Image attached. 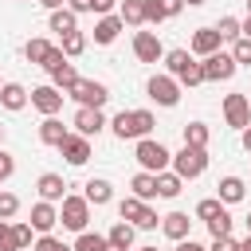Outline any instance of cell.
<instances>
[{"instance_id": "6da1fadb", "label": "cell", "mask_w": 251, "mask_h": 251, "mask_svg": "<svg viewBox=\"0 0 251 251\" xmlns=\"http://www.w3.org/2000/svg\"><path fill=\"white\" fill-rule=\"evenodd\" d=\"M153 126H157L153 110H122V114L110 122L114 137H122V141H141V137L153 133Z\"/></svg>"}, {"instance_id": "7a4b0ae2", "label": "cell", "mask_w": 251, "mask_h": 251, "mask_svg": "<svg viewBox=\"0 0 251 251\" xmlns=\"http://www.w3.org/2000/svg\"><path fill=\"white\" fill-rule=\"evenodd\" d=\"M133 157H137V165H141L145 173H153V176H157V173H165V169L173 165V153H169L161 141H153V137H141V141H137V149H133Z\"/></svg>"}, {"instance_id": "3957f363", "label": "cell", "mask_w": 251, "mask_h": 251, "mask_svg": "<svg viewBox=\"0 0 251 251\" xmlns=\"http://www.w3.org/2000/svg\"><path fill=\"white\" fill-rule=\"evenodd\" d=\"M118 216L126 220V224H133L137 231H153L157 224H161V216L145 204V200H137V196H126V200H118Z\"/></svg>"}, {"instance_id": "277c9868", "label": "cell", "mask_w": 251, "mask_h": 251, "mask_svg": "<svg viewBox=\"0 0 251 251\" xmlns=\"http://www.w3.org/2000/svg\"><path fill=\"white\" fill-rule=\"evenodd\" d=\"M59 224L82 235V231H86V224H90V200H86V196L67 192V196H63V204H59Z\"/></svg>"}, {"instance_id": "5b68a950", "label": "cell", "mask_w": 251, "mask_h": 251, "mask_svg": "<svg viewBox=\"0 0 251 251\" xmlns=\"http://www.w3.org/2000/svg\"><path fill=\"white\" fill-rule=\"evenodd\" d=\"M67 98H75V102H78V106H86V110H102V106L110 102V90H106V82L78 78V82L67 90Z\"/></svg>"}, {"instance_id": "8992f818", "label": "cell", "mask_w": 251, "mask_h": 251, "mask_svg": "<svg viewBox=\"0 0 251 251\" xmlns=\"http://www.w3.org/2000/svg\"><path fill=\"white\" fill-rule=\"evenodd\" d=\"M204 169H208V149H192V145H184V149L173 157V173H176L180 180H196Z\"/></svg>"}, {"instance_id": "52a82bcc", "label": "cell", "mask_w": 251, "mask_h": 251, "mask_svg": "<svg viewBox=\"0 0 251 251\" xmlns=\"http://www.w3.org/2000/svg\"><path fill=\"white\" fill-rule=\"evenodd\" d=\"M145 90H149V98H153L157 106H165V110H173V106L180 102V82H176L173 75H153Z\"/></svg>"}, {"instance_id": "ba28073f", "label": "cell", "mask_w": 251, "mask_h": 251, "mask_svg": "<svg viewBox=\"0 0 251 251\" xmlns=\"http://www.w3.org/2000/svg\"><path fill=\"white\" fill-rule=\"evenodd\" d=\"M200 71H204V82H227L235 75V59H231V51H216V55L200 59Z\"/></svg>"}, {"instance_id": "9c48e42d", "label": "cell", "mask_w": 251, "mask_h": 251, "mask_svg": "<svg viewBox=\"0 0 251 251\" xmlns=\"http://www.w3.org/2000/svg\"><path fill=\"white\" fill-rule=\"evenodd\" d=\"M224 122L235 129L251 126V98L247 94H224Z\"/></svg>"}, {"instance_id": "30bf717a", "label": "cell", "mask_w": 251, "mask_h": 251, "mask_svg": "<svg viewBox=\"0 0 251 251\" xmlns=\"http://www.w3.org/2000/svg\"><path fill=\"white\" fill-rule=\"evenodd\" d=\"M63 98H67V94H63L59 86H51V82H43V86L31 90V106H35L43 118H55V114L63 110Z\"/></svg>"}, {"instance_id": "8fae6325", "label": "cell", "mask_w": 251, "mask_h": 251, "mask_svg": "<svg viewBox=\"0 0 251 251\" xmlns=\"http://www.w3.org/2000/svg\"><path fill=\"white\" fill-rule=\"evenodd\" d=\"M133 55H137L141 63H161V59H165V47H161L157 31H137V35H133Z\"/></svg>"}, {"instance_id": "7c38bea8", "label": "cell", "mask_w": 251, "mask_h": 251, "mask_svg": "<svg viewBox=\"0 0 251 251\" xmlns=\"http://www.w3.org/2000/svg\"><path fill=\"white\" fill-rule=\"evenodd\" d=\"M106 126H110V122H106L102 110H86V106L75 110V133H82V137H98Z\"/></svg>"}, {"instance_id": "4fadbf2b", "label": "cell", "mask_w": 251, "mask_h": 251, "mask_svg": "<svg viewBox=\"0 0 251 251\" xmlns=\"http://www.w3.org/2000/svg\"><path fill=\"white\" fill-rule=\"evenodd\" d=\"M59 153L67 157V165H86V161H90V137H82V133H67V141L59 145Z\"/></svg>"}, {"instance_id": "5bb4252c", "label": "cell", "mask_w": 251, "mask_h": 251, "mask_svg": "<svg viewBox=\"0 0 251 251\" xmlns=\"http://www.w3.org/2000/svg\"><path fill=\"white\" fill-rule=\"evenodd\" d=\"M220 43H224V39H220V31H216V27H196V35H192V47H188V51H192V55H200V59H208V55H216V51H220Z\"/></svg>"}, {"instance_id": "9a60e30c", "label": "cell", "mask_w": 251, "mask_h": 251, "mask_svg": "<svg viewBox=\"0 0 251 251\" xmlns=\"http://www.w3.org/2000/svg\"><path fill=\"white\" fill-rule=\"evenodd\" d=\"M35 188H39V200H47V204H63V196H67V180L59 176V173H43L39 180H35Z\"/></svg>"}, {"instance_id": "2e32d148", "label": "cell", "mask_w": 251, "mask_h": 251, "mask_svg": "<svg viewBox=\"0 0 251 251\" xmlns=\"http://www.w3.org/2000/svg\"><path fill=\"white\" fill-rule=\"evenodd\" d=\"M55 224H59V208H55V204H47V200L31 204V227H35L39 235H51Z\"/></svg>"}, {"instance_id": "e0dca14e", "label": "cell", "mask_w": 251, "mask_h": 251, "mask_svg": "<svg viewBox=\"0 0 251 251\" xmlns=\"http://www.w3.org/2000/svg\"><path fill=\"white\" fill-rule=\"evenodd\" d=\"M122 27H126V24H122L118 12H114V16H98V20H94V43H102V47L114 43V39L122 35Z\"/></svg>"}, {"instance_id": "ac0fdd59", "label": "cell", "mask_w": 251, "mask_h": 251, "mask_svg": "<svg viewBox=\"0 0 251 251\" xmlns=\"http://www.w3.org/2000/svg\"><path fill=\"white\" fill-rule=\"evenodd\" d=\"M161 231L169 235V239H188V231H192V220H188V212H169V216H161Z\"/></svg>"}, {"instance_id": "d6986e66", "label": "cell", "mask_w": 251, "mask_h": 251, "mask_svg": "<svg viewBox=\"0 0 251 251\" xmlns=\"http://www.w3.org/2000/svg\"><path fill=\"white\" fill-rule=\"evenodd\" d=\"M67 133H71V129H67L59 118H43V122H39V141H43V145H55V149H59V145L67 141Z\"/></svg>"}, {"instance_id": "ffe728a7", "label": "cell", "mask_w": 251, "mask_h": 251, "mask_svg": "<svg viewBox=\"0 0 251 251\" xmlns=\"http://www.w3.org/2000/svg\"><path fill=\"white\" fill-rule=\"evenodd\" d=\"M27 102H31V94H27L20 82H4V90H0V106H4V110L16 114V110H24Z\"/></svg>"}, {"instance_id": "44dd1931", "label": "cell", "mask_w": 251, "mask_h": 251, "mask_svg": "<svg viewBox=\"0 0 251 251\" xmlns=\"http://www.w3.org/2000/svg\"><path fill=\"white\" fill-rule=\"evenodd\" d=\"M196 59H192V51H184V47H173V51H165V71L173 75V78H180L188 67H192Z\"/></svg>"}, {"instance_id": "7402d4cb", "label": "cell", "mask_w": 251, "mask_h": 251, "mask_svg": "<svg viewBox=\"0 0 251 251\" xmlns=\"http://www.w3.org/2000/svg\"><path fill=\"white\" fill-rule=\"evenodd\" d=\"M82 188H86L82 196H86V200H90L94 208H102V204H110V200H114V188H110V180H102V176H94V180H86Z\"/></svg>"}, {"instance_id": "603a6c76", "label": "cell", "mask_w": 251, "mask_h": 251, "mask_svg": "<svg viewBox=\"0 0 251 251\" xmlns=\"http://www.w3.org/2000/svg\"><path fill=\"white\" fill-rule=\"evenodd\" d=\"M216 192H220V204H239L243 192H247V184H243L239 176H224V180L216 184Z\"/></svg>"}, {"instance_id": "cb8c5ba5", "label": "cell", "mask_w": 251, "mask_h": 251, "mask_svg": "<svg viewBox=\"0 0 251 251\" xmlns=\"http://www.w3.org/2000/svg\"><path fill=\"white\" fill-rule=\"evenodd\" d=\"M145 4H149V0H122V4H118V16H122V24H129V27H141V24H145Z\"/></svg>"}, {"instance_id": "d4e9b609", "label": "cell", "mask_w": 251, "mask_h": 251, "mask_svg": "<svg viewBox=\"0 0 251 251\" xmlns=\"http://www.w3.org/2000/svg\"><path fill=\"white\" fill-rule=\"evenodd\" d=\"M51 31H59V39L63 35H71V31H78V16L71 12V8H59V12H51Z\"/></svg>"}, {"instance_id": "484cf974", "label": "cell", "mask_w": 251, "mask_h": 251, "mask_svg": "<svg viewBox=\"0 0 251 251\" xmlns=\"http://www.w3.org/2000/svg\"><path fill=\"white\" fill-rule=\"evenodd\" d=\"M129 188H133V196H137V200H153V196H157V176L141 169V173H133Z\"/></svg>"}, {"instance_id": "4316f807", "label": "cell", "mask_w": 251, "mask_h": 251, "mask_svg": "<svg viewBox=\"0 0 251 251\" xmlns=\"http://www.w3.org/2000/svg\"><path fill=\"white\" fill-rule=\"evenodd\" d=\"M51 47H55L51 39H39V35H35V39H27V47H24V59H27V63H35V67H43V63H47V55H51Z\"/></svg>"}, {"instance_id": "83f0119b", "label": "cell", "mask_w": 251, "mask_h": 251, "mask_svg": "<svg viewBox=\"0 0 251 251\" xmlns=\"http://www.w3.org/2000/svg\"><path fill=\"white\" fill-rule=\"evenodd\" d=\"M208 141H212V129H208L204 122H188V126H184V145H192V149H208Z\"/></svg>"}, {"instance_id": "f1b7e54d", "label": "cell", "mask_w": 251, "mask_h": 251, "mask_svg": "<svg viewBox=\"0 0 251 251\" xmlns=\"http://www.w3.org/2000/svg\"><path fill=\"white\" fill-rule=\"evenodd\" d=\"M133 231H137L133 224L118 220V224H114V227L106 231V239H110V247H126V251H129V247H133Z\"/></svg>"}, {"instance_id": "f546056e", "label": "cell", "mask_w": 251, "mask_h": 251, "mask_svg": "<svg viewBox=\"0 0 251 251\" xmlns=\"http://www.w3.org/2000/svg\"><path fill=\"white\" fill-rule=\"evenodd\" d=\"M75 82H78V71H75V63H63V67H59V71L51 75V86H59L63 94H67V90H71Z\"/></svg>"}, {"instance_id": "4dcf8cb0", "label": "cell", "mask_w": 251, "mask_h": 251, "mask_svg": "<svg viewBox=\"0 0 251 251\" xmlns=\"http://www.w3.org/2000/svg\"><path fill=\"white\" fill-rule=\"evenodd\" d=\"M180 188H184V180H180L176 173H169V169L157 173V196H176Z\"/></svg>"}, {"instance_id": "1f68e13d", "label": "cell", "mask_w": 251, "mask_h": 251, "mask_svg": "<svg viewBox=\"0 0 251 251\" xmlns=\"http://www.w3.org/2000/svg\"><path fill=\"white\" fill-rule=\"evenodd\" d=\"M106 247H110V239L98 235V231H82V235L75 239V251H106Z\"/></svg>"}, {"instance_id": "d6a6232c", "label": "cell", "mask_w": 251, "mask_h": 251, "mask_svg": "<svg viewBox=\"0 0 251 251\" xmlns=\"http://www.w3.org/2000/svg\"><path fill=\"white\" fill-rule=\"evenodd\" d=\"M216 31H220V39H239L243 35V20H235V16H220V24H216Z\"/></svg>"}, {"instance_id": "836d02e7", "label": "cell", "mask_w": 251, "mask_h": 251, "mask_svg": "<svg viewBox=\"0 0 251 251\" xmlns=\"http://www.w3.org/2000/svg\"><path fill=\"white\" fill-rule=\"evenodd\" d=\"M59 47H63V55H67V59H78V55L86 51V35H82V31H71V35H63V43H59Z\"/></svg>"}, {"instance_id": "e575fe53", "label": "cell", "mask_w": 251, "mask_h": 251, "mask_svg": "<svg viewBox=\"0 0 251 251\" xmlns=\"http://www.w3.org/2000/svg\"><path fill=\"white\" fill-rule=\"evenodd\" d=\"M208 231H212V239H224V235H231V216H227V208H224L220 216H212V220H208Z\"/></svg>"}, {"instance_id": "d590c367", "label": "cell", "mask_w": 251, "mask_h": 251, "mask_svg": "<svg viewBox=\"0 0 251 251\" xmlns=\"http://www.w3.org/2000/svg\"><path fill=\"white\" fill-rule=\"evenodd\" d=\"M220 212H224L220 196H208V200H200V204H196V220H204V224H208L212 216H220Z\"/></svg>"}, {"instance_id": "8d00e7d4", "label": "cell", "mask_w": 251, "mask_h": 251, "mask_svg": "<svg viewBox=\"0 0 251 251\" xmlns=\"http://www.w3.org/2000/svg\"><path fill=\"white\" fill-rule=\"evenodd\" d=\"M16 212H20V196H16V192H4V188H0V220H12Z\"/></svg>"}, {"instance_id": "74e56055", "label": "cell", "mask_w": 251, "mask_h": 251, "mask_svg": "<svg viewBox=\"0 0 251 251\" xmlns=\"http://www.w3.org/2000/svg\"><path fill=\"white\" fill-rule=\"evenodd\" d=\"M12 231H16V247L20 251H27V247H35V239H31V224H12Z\"/></svg>"}, {"instance_id": "f35d334b", "label": "cell", "mask_w": 251, "mask_h": 251, "mask_svg": "<svg viewBox=\"0 0 251 251\" xmlns=\"http://www.w3.org/2000/svg\"><path fill=\"white\" fill-rule=\"evenodd\" d=\"M231 59H235V67H239V63H251V39L239 35V39L231 43Z\"/></svg>"}, {"instance_id": "ab89813d", "label": "cell", "mask_w": 251, "mask_h": 251, "mask_svg": "<svg viewBox=\"0 0 251 251\" xmlns=\"http://www.w3.org/2000/svg\"><path fill=\"white\" fill-rule=\"evenodd\" d=\"M0 251H20V247H16V231H12V220H0Z\"/></svg>"}, {"instance_id": "60d3db41", "label": "cell", "mask_w": 251, "mask_h": 251, "mask_svg": "<svg viewBox=\"0 0 251 251\" xmlns=\"http://www.w3.org/2000/svg\"><path fill=\"white\" fill-rule=\"evenodd\" d=\"M31 251H75V247H67V243H63V239H55V235H39Z\"/></svg>"}, {"instance_id": "b9f144b4", "label": "cell", "mask_w": 251, "mask_h": 251, "mask_svg": "<svg viewBox=\"0 0 251 251\" xmlns=\"http://www.w3.org/2000/svg\"><path fill=\"white\" fill-rule=\"evenodd\" d=\"M63 63H67V55H63V47H51V55H47V63H43V71H47V75H55V71H59Z\"/></svg>"}, {"instance_id": "7bdbcfd3", "label": "cell", "mask_w": 251, "mask_h": 251, "mask_svg": "<svg viewBox=\"0 0 251 251\" xmlns=\"http://www.w3.org/2000/svg\"><path fill=\"white\" fill-rule=\"evenodd\" d=\"M157 8H161V16L165 20H173V16H180V8H184V0H153Z\"/></svg>"}, {"instance_id": "ee69618b", "label": "cell", "mask_w": 251, "mask_h": 251, "mask_svg": "<svg viewBox=\"0 0 251 251\" xmlns=\"http://www.w3.org/2000/svg\"><path fill=\"white\" fill-rule=\"evenodd\" d=\"M12 173H16V157H12V153H4V149H0V180H8V176H12Z\"/></svg>"}, {"instance_id": "f6af8a7d", "label": "cell", "mask_w": 251, "mask_h": 251, "mask_svg": "<svg viewBox=\"0 0 251 251\" xmlns=\"http://www.w3.org/2000/svg\"><path fill=\"white\" fill-rule=\"evenodd\" d=\"M208 251H239V243L231 239V235H224V239H212V247Z\"/></svg>"}, {"instance_id": "bcb514c9", "label": "cell", "mask_w": 251, "mask_h": 251, "mask_svg": "<svg viewBox=\"0 0 251 251\" xmlns=\"http://www.w3.org/2000/svg\"><path fill=\"white\" fill-rule=\"evenodd\" d=\"M118 4H122V0H94V12H98V16H114Z\"/></svg>"}, {"instance_id": "7dc6e473", "label": "cell", "mask_w": 251, "mask_h": 251, "mask_svg": "<svg viewBox=\"0 0 251 251\" xmlns=\"http://www.w3.org/2000/svg\"><path fill=\"white\" fill-rule=\"evenodd\" d=\"M67 8L75 16H82V12H94V0H67Z\"/></svg>"}, {"instance_id": "c3c4849f", "label": "cell", "mask_w": 251, "mask_h": 251, "mask_svg": "<svg viewBox=\"0 0 251 251\" xmlns=\"http://www.w3.org/2000/svg\"><path fill=\"white\" fill-rule=\"evenodd\" d=\"M176 251H208V247H200V243L188 235V239H180V243H176Z\"/></svg>"}, {"instance_id": "681fc988", "label": "cell", "mask_w": 251, "mask_h": 251, "mask_svg": "<svg viewBox=\"0 0 251 251\" xmlns=\"http://www.w3.org/2000/svg\"><path fill=\"white\" fill-rule=\"evenodd\" d=\"M47 12H59V8H67V0H39Z\"/></svg>"}, {"instance_id": "f907efd6", "label": "cell", "mask_w": 251, "mask_h": 251, "mask_svg": "<svg viewBox=\"0 0 251 251\" xmlns=\"http://www.w3.org/2000/svg\"><path fill=\"white\" fill-rule=\"evenodd\" d=\"M243 149H247V153H251V126H247V129H243Z\"/></svg>"}, {"instance_id": "816d5d0a", "label": "cell", "mask_w": 251, "mask_h": 251, "mask_svg": "<svg viewBox=\"0 0 251 251\" xmlns=\"http://www.w3.org/2000/svg\"><path fill=\"white\" fill-rule=\"evenodd\" d=\"M243 39H251V16L243 20Z\"/></svg>"}, {"instance_id": "f5cc1de1", "label": "cell", "mask_w": 251, "mask_h": 251, "mask_svg": "<svg viewBox=\"0 0 251 251\" xmlns=\"http://www.w3.org/2000/svg\"><path fill=\"white\" fill-rule=\"evenodd\" d=\"M239 251H251V235H247V239H243V243H239Z\"/></svg>"}, {"instance_id": "db71d44e", "label": "cell", "mask_w": 251, "mask_h": 251, "mask_svg": "<svg viewBox=\"0 0 251 251\" xmlns=\"http://www.w3.org/2000/svg\"><path fill=\"white\" fill-rule=\"evenodd\" d=\"M184 4H188V8H200V4H204V0H184Z\"/></svg>"}, {"instance_id": "11a10c76", "label": "cell", "mask_w": 251, "mask_h": 251, "mask_svg": "<svg viewBox=\"0 0 251 251\" xmlns=\"http://www.w3.org/2000/svg\"><path fill=\"white\" fill-rule=\"evenodd\" d=\"M0 149H4V126H0Z\"/></svg>"}, {"instance_id": "9f6ffc18", "label": "cell", "mask_w": 251, "mask_h": 251, "mask_svg": "<svg viewBox=\"0 0 251 251\" xmlns=\"http://www.w3.org/2000/svg\"><path fill=\"white\" fill-rule=\"evenodd\" d=\"M106 251H126V247H106Z\"/></svg>"}, {"instance_id": "6f0895ef", "label": "cell", "mask_w": 251, "mask_h": 251, "mask_svg": "<svg viewBox=\"0 0 251 251\" xmlns=\"http://www.w3.org/2000/svg\"><path fill=\"white\" fill-rule=\"evenodd\" d=\"M247 235H251V216H247Z\"/></svg>"}, {"instance_id": "680465c9", "label": "cell", "mask_w": 251, "mask_h": 251, "mask_svg": "<svg viewBox=\"0 0 251 251\" xmlns=\"http://www.w3.org/2000/svg\"><path fill=\"white\" fill-rule=\"evenodd\" d=\"M137 251H157V247H137Z\"/></svg>"}, {"instance_id": "91938a15", "label": "cell", "mask_w": 251, "mask_h": 251, "mask_svg": "<svg viewBox=\"0 0 251 251\" xmlns=\"http://www.w3.org/2000/svg\"><path fill=\"white\" fill-rule=\"evenodd\" d=\"M247 16H251V0H247Z\"/></svg>"}, {"instance_id": "94428289", "label": "cell", "mask_w": 251, "mask_h": 251, "mask_svg": "<svg viewBox=\"0 0 251 251\" xmlns=\"http://www.w3.org/2000/svg\"><path fill=\"white\" fill-rule=\"evenodd\" d=\"M0 90H4V78H0Z\"/></svg>"}, {"instance_id": "6125c7cd", "label": "cell", "mask_w": 251, "mask_h": 251, "mask_svg": "<svg viewBox=\"0 0 251 251\" xmlns=\"http://www.w3.org/2000/svg\"><path fill=\"white\" fill-rule=\"evenodd\" d=\"M0 184H4V180H0Z\"/></svg>"}]
</instances>
